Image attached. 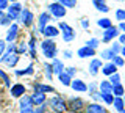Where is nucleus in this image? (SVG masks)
I'll list each match as a JSON object with an SVG mask.
<instances>
[{
	"label": "nucleus",
	"instance_id": "obj_1",
	"mask_svg": "<svg viewBox=\"0 0 125 113\" xmlns=\"http://www.w3.org/2000/svg\"><path fill=\"white\" fill-rule=\"evenodd\" d=\"M41 50H42V53H44V57L52 58V60L56 57V52H58L56 44H55V42L50 39V38H47L45 41L41 42Z\"/></svg>",
	"mask_w": 125,
	"mask_h": 113
},
{
	"label": "nucleus",
	"instance_id": "obj_2",
	"mask_svg": "<svg viewBox=\"0 0 125 113\" xmlns=\"http://www.w3.org/2000/svg\"><path fill=\"white\" fill-rule=\"evenodd\" d=\"M49 105H50V108H52L55 113H64L66 110H67V104L62 100V97H58V96L52 97V99L49 100Z\"/></svg>",
	"mask_w": 125,
	"mask_h": 113
},
{
	"label": "nucleus",
	"instance_id": "obj_3",
	"mask_svg": "<svg viewBox=\"0 0 125 113\" xmlns=\"http://www.w3.org/2000/svg\"><path fill=\"white\" fill-rule=\"evenodd\" d=\"M2 63H5L6 66H10V68H14L16 64H17V61H19V53H16V52H3V55H2Z\"/></svg>",
	"mask_w": 125,
	"mask_h": 113
},
{
	"label": "nucleus",
	"instance_id": "obj_4",
	"mask_svg": "<svg viewBox=\"0 0 125 113\" xmlns=\"http://www.w3.org/2000/svg\"><path fill=\"white\" fill-rule=\"evenodd\" d=\"M60 28L62 30V39L66 42H70L75 39V30L70 25H67L66 22H60Z\"/></svg>",
	"mask_w": 125,
	"mask_h": 113
},
{
	"label": "nucleus",
	"instance_id": "obj_5",
	"mask_svg": "<svg viewBox=\"0 0 125 113\" xmlns=\"http://www.w3.org/2000/svg\"><path fill=\"white\" fill-rule=\"evenodd\" d=\"M8 16L11 17V21H14V19H19V16H21V11L23 10L21 3L17 2H13L11 5H8Z\"/></svg>",
	"mask_w": 125,
	"mask_h": 113
},
{
	"label": "nucleus",
	"instance_id": "obj_6",
	"mask_svg": "<svg viewBox=\"0 0 125 113\" xmlns=\"http://www.w3.org/2000/svg\"><path fill=\"white\" fill-rule=\"evenodd\" d=\"M49 10H50V14L55 16V17H58V19H61V17L66 16V8L61 5V3H58V2L52 3V5L49 6Z\"/></svg>",
	"mask_w": 125,
	"mask_h": 113
},
{
	"label": "nucleus",
	"instance_id": "obj_7",
	"mask_svg": "<svg viewBox=\"0 0 125 113\" xmlns=\"http://www.w3.org/2000/svg\"><path fill=\"white\" fill-rule=\"evenodd\" d=\"M33 13H31V11L30 10H22L21 11V16H19V21H21L22 22V24L23 25H25V27H30L31 24H33Z\"/></svg>",
	"mask_w": 125,
	"mask_h": 113
},
{
	"label": "nucleus",
	"instance_id": "obj_8",
	"mask_svg": "<svg viewBox=\"0 0 125 113\" xmlns=\"http://www.w3.org/2000/svg\"><path fill=\"white\" fill-rule=\"evenodd\" d=\"M69 110H72V112H81L83 110V107H84V102H83V99H80V97H73V99H70V102H69Z\"/></svg>",
	"mask_w": 125,
	"mask_h": 113
},
{
	"label": "nucleus",
	"instance_id": "obj_9",
	"mask_svg": "<svg viewBox=\"0 0 125 113\" xmlns=\"http://www.w3.org/2000/svg\"><path fill=\"white\" fill-rule=\"evenodd\" d=\"M119 36V32H117V27H109V28H106L103 32V41L105 42H109V41H113L114 38Z\"/></svg>",
	"mask_w": 125,
	"mask_h": 113
},
{
	"label": "nucleus",
	"instance_id": "obj_10",
	"mask_svg": "<svg viewBox=\"0 0 125 113\" xmlns=\"http://www.w3.org/2000/svg\"><path fill=\"white\" fill-rule=\"evenodd\" d=\"M70 87H72V89H75V91H80V93L88 91V85H86L83 80H80V79H73L72 82H70Z\"/></svg>",
	"mask_w": 125,
	"mask_h": 113
},
{
	"label": "nucleus",
	"instance_id": "obj_11",
	"mask_svg": "<svg viewBox=\"0 0 125 113\" xmlns=\"http://www.w3.org/2000/svg\"><path fill=\"white\" fill-rule=\"evenodd\" d=\"M17 33H19V27H17V24H11L10 28H8L6 41H8V42H14L16 38H17Z\"/></svg>",
	"mask_w": 125,
	"mask_h": 113
},
{
	"label": "nucleus",
	"instance_id": "obj_12",
	"mask_svg": "<svg viewBox=\"0 0 125 113\" xmlns=\"http://www.w3.org/2000/svg\"><path fill=\"white\" fill-rule=\"evenodd\" d=\"M25 94V87L22 83H14L11 87V96L13 97H22Z\"/></svg>",
	"mask_w": 125,
	"mask_h": 113
},
{
	"label": "nucleus",
	"instance_id": "obj_13",
	"mask_svg": "<svg viewBox=\"0 0 125 113\" xmlns=\"http://www.w3.org/2000/svg\"><path fill=\"white\" fill-rule=\"evenodd\" d=\"M30 97H31V102H33L34 107L45 102V93H41V91H34L33 96H30Z\"/></svg>",
	"mask_w": 125,
	"mask_h": 113
},
{
	"label": "nucleus",
	"instance_id": "obj_14",
	"mask_svg": "<svg viewBox=\"0 0 125 113\" xmlns=\"http://www.w3.org/2000/svg\"><path fill=\"white\" fill-rule=\"evenodd\" d=\"M49 21H50V14L49 13H42L41 16H39V19H38V30H39V33H42V30L45 28V25H47Z\"/></svg>",
	"mask_w": 125,
	"mask_h": 113
},
{
	"label": "nucleus",
	"instance_id": "obj_15",
	"mask_svg": "<svg viewBox=\"0 0 125 113\" xmlns=\"http://www.w3.org/2000/svg\"><path fill=\"white\" fill-rule=\"evenodd\" d=\"M100 68H102V60L94 58L91 61V64H89V74H91V75H97V72L100 71Z\"/></svg>",
	"mask_w": 125,
	"mask_h": 113
},
{
	"label": "nucleus",
	"instance_id": "obj_16",
	"mask_svg": "<svg viewBox=\"0 0 125 113\" xmlns=\"http://www.w3.org/2000/svg\"><path fill=\"white\" fill-rule=\"evenodd\" d=\"M42 35H44L45 38H55L60 35V32H58L56 27H52V25H45V28L42 30Z\"/></svg>",
	"mask_w": 125,
	"mask_h": 113
},
{
	"label": "nucleus",
	"instance_id": "obj_17",
	"mask_svg": "<svg viewBox=\"0 0 125 113\" xmlns=\"http://www.w3.org/2000/svg\"><path fill=\"white\" fill-rule=\"evenodd\" d=\"M95 55V49H91V47H81L78 49V57L80 58H88V57H94Z\"/></svg>",
	"mask_w": 125,
	"mask_h": 113
},
{
	"label": "nucleus",
	"instance_id": "obj_18",
	"mask_svg": "<svg viewBox=\"0 0 125 113\" xmlns=\"http://www.w3.org/2000/svg\"><path fill=\"white\" fill-rule=\"evenodd\" d=\"M19 99H21V102H19V105H21V110H25V108H31V107H34L33 102H31V97H30V96L23 94L22 97H19Z\"/></svg>",
	"mask_w": 125,
	"mask_h": 113
},
{
	"label": "nucleus",
	"instance_id": "obj_19",
	"mask_svg": "<svg viewBox=\"0 0 125 113\" xmlns=\"http://www.w3.org/2000/svg\"><path fill=\"white\" fill-rule=\"evenodd\" d=\"M86 113H106V108L102 107L100 104H89L86 108Z\"/></svg>",
	"mask_w": 125,
	"mask_h": 113
},
{
	"label": "nucleus",
	"instance_id": "obj_20",
	"mask_svg": "<svg viewBox=\"0 0 125 113\" xmlns=\"http://www.w3.org/2000/svg\"><path fill=\"white\" fill-rule=\"evenodd\" d=\"M92 3H94V6H95L99 11H102V13H108L109 11V6L106 5L105 0H92Z\"/></svg>",
	"mask_w": 125,
	"mask_h": 113
},
{
	"label": "nucleus",
	"instance_id": "obj_21",
	"mask_svg": "<svg viewBox=\"0 0 125 113\" xmlns=\"http://www.w3.org/2000/svg\"><path fill=\"white\" fill-rule=\"evenodd\" d=\"M34 91H41V93H53L55 89H53V87H50V85H42V83H39V82H36V83H34Z\"/></svg>",
	"mask_w": 125,
	"mask_h": 113
},
{
	"label": "nucleus",
	"instance_id": "obj_22",
	"mask_svg": "<svg viewBox=\"0 0 125 113\" xmlns=\"http://www.w3.org/2000/svg\"><path fill=\"white\" fill-rule=\"evenodd\" d=\"M58 79H60V82L62 85H66V87H70V82H72V77L69 75L66 71H62L61 74H58Z\"/></svg>",
	"mask_w": 125,
	"mask_h": 113
},
{
	"label": "nucleus",
	"instance_id": "obj_23",
	"mask_svg": "<svg viewBox=\"0 0 125 113\" xmlns=\"http://www.w3.org/2000/svg\"><path fill=\"white\" fill-rule=\"evenodd\" d=\"M102 72H103L105 75H111V74L117 72V66H116L114 63H108V64H105V66H103Z\"/></svg>",
	"mask_w": 125,
	"mask_h": 113
},
{
	"label": "nucleus",
	"instance_id": "obj_24",
	"mask_svg": "<svg viewBox=\"0 0 125 113\" xmlns=\"http://www.w3.org/2000/svg\"><path fill=\"white\" fill-rule=\"evenodd\" d=\"M52 69H53V72H55V74H61L62 71H64L62 61L56 60V58H53V61H52Z\"/></svg>",
	"mask_w": 125,
	"mask_h": 113
},
{
	"label": "nucleus",
	"instance_id": "obj_25",
	"mask_svg": "<svg viewBox=\"0 0 125 113\" xmlns=\"http://www.w3.org/2000/svg\"><path fill=\"white\" fill-rule=\"evenodd\" d=\"M100 91L102 93H113V85L109 83L108 80L100 82Z\"/></svg>",
	"mask_w": 125,
	"mask_h": 113
},
{
	"label": "nucleus",
	"instance_id": "obj_26",
	"mask_svg": "<svg viewBox=\"0 0 125 113\" xmlns=\"http://www.w3.org/2000/svg\"><path fill=\"white\" fill-rule=\"evenodd\" d=\"M97 25L100 27V28H109V27H111L113 24H111V19H108V17H103V19H99V21H97Z\"/></svg>",
	"mask_w": 125,
	"mask_h": 113
},
{
	"label": "nucleus",
	"instance_id": "obj_27",
	"mask_svg": "<svg viewBox=\"0 0 125 113\" xmlns=\"http://www.w3.org/2000/svg\"><path fill=\"white\" fill-rule=\"evenodd\" d=\"M113 94H114L116 97H122L124 94H125V89H124V87L122 85H114V87H113Z\"/></svg>",
	"mask_w": 125,
	"mask_h": 113
},
{
	"label": "nucleus",
	"instance_id": "obj_28",
	"mask_svg": "<svg viewBox=\"0 0 125 113\" xmlns=\"http://www.w3.org/2000/svg\"><path fill=\"white\" fill-rule=\"evenodd\" d=\"M58 3H61L64 8H75L77 6V0H56Z\"/></svg>",
	"mask_w": 125,
	"mask_h": 113
},
{
	"label": "nucleus",
	"instance_id": "obj_29",
	"mask_svg": "<svg viewBox=\"0 0 125 113\" xmlns=\"http://www.w3.org/2000/svg\"><path fill=\"white\" fill-rule=\"evenodd\" d=\"M113 105L116 107V110H117V112H120V110H124V108H125L122 97H114V100H113Z\"/></svg>",
	"mask_w": 125,
	"mask_h": 113
},
{
	"label": "nucleus",
	"instance_id": "obj_30",
	"mask_svg": "<svg viewBox=\"0 0 125 113\" xmlns=\"http://www.w3.org/2000/svg\"><path fill=\"white\" fill-rule=\"evenodd\" d=\"M116 55H117V53L113 49H106V50H103V52H102V58H106V60H113Z\"/></svg>",
	"mask_w": 125,
	"mask_h": 113
},
{
	"label": "nucleus",
	"instance_id": "obj_31",
	"mask_svg": "<svg viewBox=\"0 0 125 113\" xmlns=\"http://www.w3.org/2000/svg\"><path fill=\"white\" fill-rule=\"evenodd\" d=\"M109 83L113 85V87H114V85H119L120 83V75L117 72H114V74H111V75H109Z\"/></svg>",
	"mask_w": 125,
	"mask_h": 113
},
{
	"label": "nucleus",
	"instance_id": "obj_32",
	"mask_svg": "<svg viewBox=\"0 0 125 113\" xmlns=\"http://www.w3.org/2000/svg\"><path fill=\"white\" fill-rule=\"evenodd\" d=\"M100 97H102V99H103L106 104H113V100H114L113 93H102V91H100Z\"/></svg>",
	"mask_w": 125,
	"mask_h": 113
},
{
	"label": "nucleus",
	"instance_id": "obj_33",
	"mask_svg": "<svg viewBox=\"0 0 125 113\" xmlns=\"http://www.w3.org/2000/svg\"><path fill=\"white\" fill-rule=\"evenodd\" d=\"M27 52V44H25V41L23 42H19V44H16V53H25Z\"/></svg>",
	"mask_w": 125,
	"mask_h": 113
},
{
	"label": "nucleus",
	"instance_id": "obj_34",
	"mask_svg": "<svg viewBox=\"0 0 125 113\" xmlns=\"http://www.w3.org/2000/svg\"><path fill=\"white\" fill-rule=\"evenodd\" d=\"M33 72H34V68H33V64H30L23 71H16V75H27V74H33Z\"/></svg>",
	"mask_w": 125,
	"mask_h": 113
},
{
	"label": "nucleus",
	"instance_id": "obj_35",
	"mask_svg": "<svg viewBox=\"0 0 125 113\" xmlns=\"http://www.w3.org/2000/svg\"><path fill=\"white\" fill-rule=\"evenodd\" d=\"M34 46H36V39H34V38H31L30 42H28V47H30V55H31V58H34V57H36V52H34Z\"/></svg>",
	"mask_w": 125,
	"mask_h": 113
},
{
	"label": "nucleus",
	"instance_id": "obj_36",
	"mask_svg": "<svg viewBox=\"0 0 125 113\" xmlns=\"http://www.w3.org/2000/svg\"><path fill=\"white\" fill-rule=\"evenodd\" d=\"M44 68H45V77L52 80V77H53V69H52V64H44Z\"/></svg>",
	"mask_w": 125,
	"mask_h": 113
},
{
	"label": "nucleus",
	"instance_id": "obj_37",
	"mask_svg": "<svg viewBox=\"0 0 125 113\" xmlns=\"http://www.w3.org/2000/svg\"><path fill=\"white\" fill-rule=\"evenodd\" d=\"M99 44H100V42H99V39H95V38H94V39L86 41V47H91V49H95Z\"/></svg>",
	"mask_w": 125,
	"mask_h": 113
},
{
	"label": "nucleus",
	"instance_id": "obj_38",
	"mask_svg": "<svg viewBox=\"0 0 125 113\" xmlns=\"http://www.w3.org/2000/svg\"><path fill=\"white\" fill-rule=\"evenodd\" d=\"M11 22H13V21H11V17L8 16V14H6V16L3 14V16L0 17V25H10Z\"/></svg>",
	"mask_w": 125,
	"mask_h": 113
},
{
	"label": "nucleus",
	"instance_id": "obj_39",
	"mask_svg": "<svg viewBox=\"0 0 125 113\" xmlns=\"http://www.w3.org/2000/svg\"><path fill=\"white\" fill-rule=\"evenodd\" d=\"M116 19H119L120 22L125 21V10H117L116 11Z\"/></svg>",
	"mask_w": 125,
	"mask_h": 113
},
{
	"label": "nucleus",
	"instance_id": "obj_40",
	"mask_svg": "<svg viewBox=\"0 0 125 113\" xmlns=\"http://www.w3.org/2000/svg\"><path fill=\"white\" fill-rule=\"evenodd\" d=\"M0 77H2V80H3V83H5V85H6V87H10V77H8V75H6V74H5V72H3V71H2V69H0Z\"/></svg>",
	"mask_w": 125,
	"mask_h": 113
},
{
	"label": "nucleus",
	"instance_id": "obj_41",
	"mask_svg": "<svg viewBox=\"0 0 125 113\" xmlns=\"http://www.w3.org/2000/svg\"><path fill=\"white\" fill-rule=\"evenodd\" d=\"M113 63H114L116 66H124V58L122 57H114V58H113Z\"/></svg>",
	"mask_w": 125,
	"mask_h": 113
},
{
	"label": "nucleus",
	"instance_id": "obj_42",
	"mask_svg": "<svg viewBox=\"0 0 125 113\" xmlns=\"http://www.w3.org/2000/svg\"><path fill=\"white\" fill-rule=\"evenodd\" d=\"M5 49H6V44H5V41H2V39H0V57L3 55V52H5Z\"/></svg>",
	"mask_w": 125,
	"mask_h": 113
},
{
	"label": "nucleus",
	"instance_id": "obj_43",
	"mask_svg": "<svg viewBox=\"0 0 125 113\" xmlns=\"http://www.w3.org/2000/svg\"><path fill=\"white\" fill-rule=\"evenodd\" d=\"M8 8V0H0V10H6Z\"/></svg>",
	"mask_w": 125,
	"mask_h": 113
},
{
	"label": "nucleus",
	"instance_id": "obj_44",
	"mask_svg": "<svg viewBox=\"0 0 125 113\" xmlns=\"http://www.w3.org/2000/svg\"><path fill=\"white\" fill-rule=\"evenodd\" d=\"M75 71H77L75 68H67V69H66V72H67L70 77H73V75H75Z\"/></svg>",
	"mask_w": 125,
	"mask_h": 113
},
{
	"label": "nucleus",
	"instance_id": "obj_45",
	"mask_svg": "<svg viewBox=\"0 0 125 113\" xmlns=\"http://www.w3.org/2000/svg\"><path fill=\"white\" fill-rule=\"evenodd\" d=\"M97 88V83H91V85H88V91H91V93H95L94 89Z\"/></svg>",
	"mask_w": 125,
	"mask_h": 113
},
{
	"label": "nucleus",
	"instance_id": "obj_46",
	"mask_svg": "<svg viewBox=\"0 0 125 113\" xmlns=\"http://www.w3.org/2000/svg\"><path fill=\"white\" fill-rule=\"evenodd\" d=\"M81 27H83V28H88V27H89V21L83 19V21H81Z\"/></svg>",
	"mask_w": 125,
	"mask_h": 113
},
{
	"label": "nucleus",
	"instance_id": "obj_47",
	"mask_svg": "<svg viewBox=\"0 0 125 113\" xmlns=\"http://www.w3.org/2000/svg\"><path fill=\"white\" fill-rule=\"evenodd\" d=\"M21 113H34V108H25V110H21Z\"/></svg>",
	"mask_w": 125,
	"mask_h": 113
},
{
	"label": "nucleus",
	"instance_id": "obj_48",
	"mask_svg": "<svg viewBox=\"0 0 125 113\" xmlns=\"http://www.w3.org/2000/svg\"><path fill=\"white\" fill-rule=\"evenodd\" d=\"M91 94H92V97H94L95 100H100V99H102V97H100V93H91Z\"/></svg>",
	"mask_w": 125,
	"mask_h": 113
},
{
	"label": "nucleus",
	"instance_id": "obj_49",
	"mask_svg": "<svg viewBox=\"0 0 125 113\" xmlns=\"http://www.w3.org/2000/svg\"><path fill=\"white\" fill-rule=\"evenodd\" d=\"M111 49H113V50H114V52L117 53V52H119V50H120V46H119V44H117V42H116V44H114V46H113V47H111Z\"/></svg>",
	"mask_w": 125,
	"mask_h": 113
},
{
	"label": "nucleus",
	"instance_id": "obj_50",
	"mask_svg": "<svg viewBox=\"0 0 125 113\" xmlns=\"http://www.w3.org/2000/svg\"><path fill=\"white\" fill-rule=\"evenodd\" d=\"M64 57L66 58H72V52H70V50H64Z\"/></svg>",
	"mask_w": 125,
	"mask_h": 113
},
{
	"label": "nucleus",
	"instance_id": "obj_51",
	"mask_svg": "<svg viewBox=\"0 0 125 113\" xmlns=\"http://www.w3.org/2000/svg\"><path fill=\"white\" fill-rule=\"evenodd\" d=\"M119 41H120V44H125V33L119 36Z\"/></svg>",
	"mask_w": 125,
	"mask_h": 113
},
{
	"label": "nucleus",
	"instance_id": "obj_52",
	"mask_svg": "<svg viewBox=\"0 0 125 113\" xmlns=\"http://www.w3.org/2000/svg\"><path fill=\"white\" fill-rule=\"evenodd\" d=\"M119 28H120V30H124V32H125V22H120V25H119Z\"/></svg>",
	"mask_w": 125,
	"mask_h": 113
},
{
	"label": "nucleus",
	"instance_id": "obj_53",
	"mask_svg": "<svg viewBox=\"0 0 125 113\" xmlns=\"http://www.w3.org/2000/svg\"><path fill=\"white\" fill-rule=\"evenodd\" d=\"M120 52H122V55L125 57V46H124V47H122V49H120Z\"/></svg>",
	"mask_w": 125,
	"mask_h": 113
},
{
	"label": "nucleus",
	"instance_id": "obj_54",
	"mask_svg": "<svg viewBox=\"0 0 125 113\" xmlns=\"http://www.w3.org/2000/svg\"><path fill=\"white\" fill-rule=\"evenodd\" d=\"M2 16H3V11H2V10H0V17H2Z\"/></svg>",
	"mask_w": 125,
	"mask_h": 113
},
{
	"label": "nucleus",
	"instance_id": "obj_55",
	"mask_svg": "<svg viewBox=\"0 0 125 113\" xmlns=\"http://www.w3.org/2000/svg\"><path fill=\"white\" fill-rule=\"evenodd\" d=\"M122 100H124V105H125V96H124V97H122Z\"/></svg>",
	"mask_w": 125,
	"mask_h": 113
},
{
	"label": "nucleus",
	"instance_id": "obj_56",
	"mask_svg": "<svg viewBox=\"0 0 125 113\" xmlns=\"http://www.w3.org/2000/svg\"><path fill=\"white\" fill-rule=\"evenodd\" d=\"M8 2H17V0H8Z\"/></svg>",
	"mask_w": 125,
	"mask_h": 113
},
{
	"label": "nucleus",
	"instance_id": "obj_57",
	"mask_svg": "<svg viewBox=\"0 0 125 113\" xmlns=\"http://www.w3.org/2000/svg\"><path fill=\"white\" fill-rule=\"evenodd\" d=\"M119 113H125V110H120V112H119Z\"/></svg>",
	"mask_w": 125,
	"mask_h": 113
}]
</instances>
